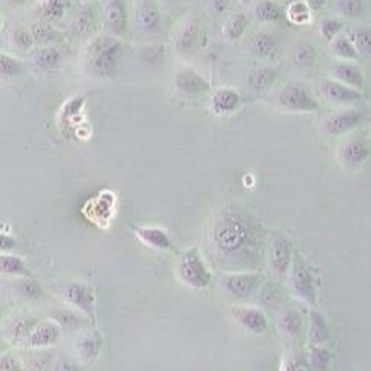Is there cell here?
Returning a JSON list of instances; mask_svg holds the SVG:
<instances>
[{
	"mask_svg": "<svg viewBox=\"0 0 371 371\" xmlns=\"http://www.w3.org/2000/svg\"><path fill=\"white\" fill-rule=\"evenodd\" d=\"M263 232L259 222L242 208L226 205L214 216L208 231L213 259L225 269L249 271L261 260Z\"/></svg>",
	"mask_w": 371,
	"mask_h": 371,
	"instance_id": "1",
	"label": "cell"
},
{
	"mask_svg": "<svg viewBox=\"0 0 371 371\" xmlns=\"http://www.w3.org/2000/svg\"><path fill=\"white\" fill-rule=\"evenodd\" d=\"M122 57L124 43L121 39L109 34L95 35L86 49V71L97 78H113L119 72Z\"/></svg>",
	"mask_w": 371,
	"mask_h": 371,
	"instance_id": "2",
	"label": "cell"
},
{
	"mask_svg": "<svg viewBox=\"0 0 371 371\" xmlns=\"http://www.w3.org/2000/svg\"><path fill=\"white\" fill-rule=\"evenodd\" d=\"M177 277L188 288L205 289L211 283V272L196 247L180 254L177 261Z\"/></svg>",
	"mask_w": 371,
	"mask_h": 371,
	"instance_id": "3",
	"label": "cell"
},
{
	"mask_svg": "<svg viewBox=\"0 0 371 371\" xmlns=\"http://www.w3.org/2000/svg\"><path fill=\"white\" fill-rule=\"evenodd\" d=\"M133 22L139 34L146 37H159L164 30L160 8L153 0H138L133 6Z\"/></svg>",
	"mask_w": 371,
	"mask_h": 371,
	"instance_id": "4",
	"label": "cell"
},
{
	"mask_svg": "<svg viewBox=\"0 0 371 371\" xmlns=\"http://www.w3.org/2000/svg\"><path fill=\"white\" fill-rule=\"evenodd\" d=\"M289 283L293 295L298 300L312 304V306L317 302V289L312 272L300 254L293 255V261L289 269Z\"/></svg>",
	"mask_w": 371,
	"mask_h": 371,
	"instance_id": "5",
	"label": "cell"
},
{
	"mask_svg": "<svg viewBox=\"0 0 371 371\" xmlns=\"http://www.w3.org/2000/svg\"><path fill=\"white\" fill-rule=\"evenodd\" d=\"M260 275L255 272H231L223 275L218 286L230 298L243 301L252 297L260 288Z\"/></svg>",
	"mask_w": 371,
	"mask_h": 371,
	"instance_id": "6",
	"label": "cell"
},
{
	"mask_svg": "<svg viewBox=\"0 0 371 371\" xmlns=\"http://www.w3.org/2000/svg\"><path fill=\"white\" fill-rule=\"evenodd\" d=\"M201 34L202 28L199 17L194 13L187 14L182 20L177 23L175 31V49L180 54H192L194 49H197L199 42H201L202 37Z\"/></svg>",
	"mask_w": 371,
	"mask_h": 371,
	"instance_id": "7",
	"label": "cell"
},
{
	"mask_svg": "<svg viewBox=\"0 0 371 371\" xmlns=\"http://www.w3.org/2000/svg\"><path fill=\"white\" fill-rule=\"evenodd\" d=\"M102 25L106 34L122 39L129 33V13L126 0H107L102 8Z\"/></svg>",
	"mask_w": 371,
	"mask_h": 371,
	"instance_id": "8",
	"label": "cell"
},
{
	"mask_svg": "<svg viewBox=\"0 0 371 371\" xmlns=\"http://www.w3.org/2000/svg\"><path fill=\"white\" fill-rule=\"evenodd\" d=\"M278 104L281 107L292 112H318L319 104L301 86L289 84L278 93Z\"/></svg>",
	"mask_w": 371,
	"mask_h": 371,
	"instance_id": "9",
	"label": "cell"
},
{
	"mask_svg": "<svg viewBox=\"0 0 371 371\" xmlns=\"http://www.w3.org/2000/svg\"><path fill=\"white\" fill-rule=\"evenodd\" d=\"M98 28V11L92 4L83 5L69 22L68 33L75 39H93Z\"/></svg>",
	"mask_w": 371,
	"mask_h": 371,
	"instance_id": "10",
	"label": "cell"
},
{
	"mask_svg": "<svg viewBox=\"0 0 371 371\" xmlns=\"http://www.w3.org/2000/svg\"><path fill=\"white\" fill-rule=\"evenodd\" d=\"M293 246L288 237H275L269 246V264L275 277H286L293 261Z\"/></svg>",
	"mask_w": 371,
	"mask_h": 371,
	"instance_id": "11",
	"label": "cell"
},
{
	"mask_svg": "<svg viewBox=\"0 0 371 371\" xmlns=\"http://www.w3.org/2000/svg\"><path fill=\"white\" fill-rule=\"evenodd\" d=\"M175 86L188 98H201L209 92V83L193 68H179L175 73Z\"/></svg>",
	"mask_w": 371,
	"mask_h": 371,
	"instance_id": "12",
	"label": "cell"
},
{
	"mask_svg": "<svg viewBox=\"0 0 371 371\" xmlns=\"http://www.w3.org/2000/svg\"><path fill=\"white\" fill-rule=\"evenodd\" d=\"M319 92L327 101L336 104H353L363 100V93L358 89L341 83L335 78H324L319 81Z\"/></svg>",
	"mask_w": 371,
	"mask_h": 371,
	"instance_id": "13",
	"label": "cell"
},
{
	"mask_svg": "<svg viewBox=\"0 0 371 371\" xmlns=\"http://www.w3.org/2000/svg\"><path fill=\"white\" fill-rule=\"evenodd\" d=\"M371 156V147L364 139H348L338 150L339 163L347 168H356L367 163Z\"/></svg>",
	"mask_w": 371,
	"mask_h": 371,
	"instance_id": "14",
	"label": "cell"
},
{
	"mask_svg": "<svg viewBox=\"0 0 371 371\" xmlns=\"http://www.w3.org/2000/svg\"><path fill=\"white\" fill-rule=\"evenodd\" d=\"M63 298L66 302L72 304L73 307H77L80 312L86 315H92L95 307V293L93 290L86 286L83 283L72 281L68 283L63 289Z\"/></svg>",
	"mask_w": 371,
	"mask_h": 371,
	"instance_id": "15",
	"label": "cell"
},
{
	"mask_svg": "<svg viewBox=\"0 0 371 371\" xmlns=\"http://www.w3.org/2000/svg\"><path fill=\"white\" fill-rule=\"evenodd\" d=\"M231 315L237 324H240L245 330L254 333V335H261L268 330V318L260 309L255 307H234L231 310Z\"/></svg>",
	"mask_w": 371,
	"mask_h": 371,
	"instance_id": "16",
	"label": "cell"
},
{
	"mask_svg": "<svg viewBox=\"0 0 371 371\" xmlns=\"http://www.w3.org/2000/svg\"><path fill=\"white\" fill-rule=\"evenodd\" d=\"M363 121H364V113L359 110L339 112L326 119L324 130L329 133V135L339 136V135H344V133H348L350 130L356 129Z\"/></svg>",
	"mask_w": 371,
	"mask_h": 371,
	"instance_id": "17",
	"label": "cell"
},
{
	"mask_svg": "<svg viewBox=\"0 0 371 371\" xmlns=\"http://www.w3.org/2000/svg\"><path fill=\"white\" fill-rule=\"evenodd\" d=\"M60 338V327L55 322H40L30 333L22 346L28 348H47L54 346Z\"/></svg>",
	"mask_w": 371,
	"mask_h": 371,
	"instance_id": "18",
	"label": "cell"
},
{
	"mask_svg": "<svg viewBox=\"0 0 371 371\" xmlns=\"http://www.w3.org/2000/svg\"><path fill=\"white\" fill-rule=\"evenodd\" d=\"M240 102V93L230 88H220L211 95V109L216 115H230L239 109Z\"/></svg>",
	"mask_w": 371,
	"mask_h": 371,
	"instance_id": "19",
	"label": "cell"
},
{
	"mask_svg": "<svg viewBox=\"0 0 371 371\" xmlns=\"http://www.w3.org/2000/svg\"><path fill=\"white\" fill-rule=\"evenodd\" d=\"M31 61L35 69L42 72H52L60 68L63 57L61 52L54 46H39L33 49Z\"/></svg>",
	"mask_w": 371,
	"mask_h": 371,
	"instance_id": "20",
	"label": "cell"
},
{
	"mask_svg": "<svg viewBox=\"0 0 371 371\" xmlns=\"http://www.w3.org/2000/svg\"><path fill=\"white\" fill-rule=\"evenodd\" d=\"M331 75L333 78L344 83L350 88L360 90L365 86V77L363 71H360L358 66L351 64L348 61H338L333 64L331 68Z\"/></svg>",
	"mask_w": 371,
	"mask_h": 371,
	"instance_id": "21",
	"label": "cell"
},
{
	"mask_svg": "<svg viewBox=\"0 0 371 371\" xmlns=\"http://www.w3.org/2000/svg\"><path fill=\"white\" fill-rule=\"evenodd\" d=\"M136 235L139 237V240L142 243L150 246L151 249H156V251L173 249V243H171L168 234L164 230H160V228L142 226L139 230H136Z\"/></svg>",
	"mask_w": 371,
	"mask_h": 371,
	"instance_id": "22",
	"label": "cell"
},
{
	"mask_svg": "<svg viewBox=\"0 0 371 371\" xmlns=\"http://www.w3.org/2000/svg\"><path fill=\"white\" fill-rule=\"evenodd\" d=\"M68 9L69 0H42L37 8V14L42 22L54 25L68 14Z\"/></svg>",
	"mask_w": 371,
	"mask_h": 371,
	"instance_id": "23",
	"label": "cell"
},
{
	"mask_svg": "<svg viewBox=\"0 0 371 371\" xmlns=\"http://www.w3.org/2000/svg\"><path fill=\"white\" fill-rule=\"evenodd\" d=\"M278 78V72L271 66H263V68L255 69L247 77V86L254 92H266L269 90Z\"/></svg>",
	"mask_w": 371,
	"mask_h": 371,
	"instance_id": "24",
	"label": "cell"
},
{
	"mask_svg": "<svg viewBox=\"0 0 371 371\" xmlns=\"http://www.w3.org/2000/svg\"><path fill=\"white\" fill-rule=\"evenodd\" d=\"M246 49L254 57L266 59V57H269L275 51V40L268 33H257L247 39Z\"/></svg>",
	"mask_w": 371,
	"mask_h": 371,
	"instance_id": "25",
	"label": "cell"
},
{
	"mask_svg": "<svg viewBox=\"0 0 371 371\" xmlns=\"http://www.w3.org/2000/svg\"><path fill=\"white\" fill-rule=\"evenodd\" d=\"M309 339L313 346H322L330 341V330L324 317L319 312L312 310L309 315Z\"/></svg>",
	"mask_w": 371,
	"mask_h": 371,
	"instance_id": "26",
	"label": "cell"
},
{
	"mask_svg": "<svg viewBox=\"0 0 371 371\" xmlns=\"http://www.w3.org/2000/svg\"><path fill=\"white\" fill-rule=\"evenodd\" d=\"M292 61L300 71H310L317 63V51L310 43L301 42L295 45L292 51Z\"/></svg>",
	"mask_w": 371,
	"mask_h": 371,
	"instance_id": "27",
	"label": "cell"
},
{
	"mask_svg": "<svg viewBox=\"0 0 371 371\" xmlns=\"http://www.w3.org/2000/svg\"><path fill=\"white\" fill-rule=\"evenodd\" d=\"M277 327L284 336L297 338L302 329L301 317L295 310H283L277 317Z\"/></svg>",
	"mask_w": 371,
	"mask_h": 371,
	"instance_id": "28",
	"label": "cell"
},
{
	"mask_svg": "<svg viewBox=\"0 0 371 371\" xmlns=\"http://www.w3.org/2000/svg\"><path fill=\"white\" fill-rule=\"evenodd\" d=\"M8 39L9 43L20 51H33V47L35 45L31 28H26L22 25H16L9 28Z\"/></svg>",
	"mask_w": 371,
	"mask_h": 371,
	"instance_id": "29",
	"label": "cell"
},
{
	"mask_svg": "<svg viewBox=\"0 0 371 371\" xmlns=\"http://www.w3.org/2000/svg\"><path fill=\"white\" fill-rule=\"evenodd\" d=\"M254 16L261 23H277L283 18V9L271 0H261L254 6Z\"/></svg>",
	"mask_w": 371,
	"mask_h": 371,
	"instance_id": "30",
	"label": "cell"
},
{
	"mask_svg": "<svg viewBox=\"0 0 371 371\" xmlns=\"http://www.w3.org/2000/svg\"><path fill=\"white\" fill-rule=\"evenodd\" d=\"M247 28V17L243 13L232 14L228 17V20L223 25V35L228 42H237L242 39V35L246 33Z\"/></svg>",
	"mask_w": 371,
	"mask_h": 371,
	"instance_id": "31",
	"label": "cell"
},
{
	"mask_svg": "<svg viewBox=\"0 0 371 371\" xmlns=\"http://www.w3.org/2000/svg\"><path fill=\"white\" fill-rule=\"evenodd\" d=\"M330 47H331V52L342 61H353L359 57V52L355 47L353 42L350 40V37L346 35L339 34L335 40L330 42Z\"/></svg>",
	"mask_w": 371,
	"mask_h": 371,
	"instance_id": "32",
	"label": "cell"
},
{
	"mask_svg": "<svg viewBox=\"0 0 371 371\" xmlns=\"http://www.w3.org/2000/svg\"><path fill=\"white\" fill-rule=\"evenodd\" d=\"M350 40L353 42L359 55L371 59V28L356 26L350 31Z\"/></svg>",
	"mask_w": 371,
	"mask_h": 371,
	"instance_id": "33",
	"label": "cell"
},
{
	"mask_svg": "<svg viewBox=\"0 0 371 371\" xmlns=\"http://www.w3.org/2000/svg\"><path fill=\"white\" fill-rule=\"evenodd\" d=\"M39 324L34 318H30V317H22V318H17L14 319L11 324H9V338L17 341L18 344L22 346V342L30 336V333L33 331V329Z\"/></svg>",
	"mask_w": 371,
	"mask_h": 371,
	"instance_id": "34",
	"label": "cell"
},
{
	"mask_svg": "<svg viewBox=\"0 0 371 371\" xmlns=\"http://www.w3.org/2000/svg\"><path fill=\"white\" fill-rule=\"evenodd\" d=\"M0 271H2L4 275H9V277H20V275L30 277V272L26 269L25 261L20 259V257H16V255L4 254L0 257Z\"/></svg>",
	"mask_w": 371,
	"mask_h": 371,
	"instance_id": "35",
	"label": "cell"
},
{
	"mask_svg": "<svg viewBox=\"0 0 371 371\" xmlns=\"http://www.w3.org/2000/svg\"><path fill=\"white\" fill-rule=\"evenodd\" d=\"M75 348H77L78 355L83 359H90L97 355V351L100 348V339L97 335H95V333L86 331V333H83V335L78 336L77 344H75Z\"/></svg>",
	"mask_w": 371,
	"mask_h": 371,
	"instance_id": "36",
	"label": "cell"
},
{
	"mask_svg": "<svg viewBox=\"0 0 371 371\" xmlns=\"http://www.w3.org/2000/svg\"><path fill=\"white\" fill-rule=\"evenodd\" d=\"M31 31L34 35V42L39 46H51L52 42L59 39V34L54 30V26L45 22H37L31 26Z\"/></svg>",
	"mask_w": 371,
	"mask_h": 371,
	"instance_id": "37",
	"label": "cell"
},
{
	"mask_svg": "<svg viewBox=\"0 0 371 371\" xmlns=\"http://www.w3.org/2000/svg\"><path fill=\"white\" fill-rule=\"evenodd\" d=\"M25 61L18 60L17 57L9 54H0V73H2V77H18V75L25 72Z\"/></svg>",
	"mask_w": 371,
	"mask_h": 371,
	"instance_id": "38",
	"label": "cell"
},
{
	"mask_svg": "<svg viewBox=\"0 0 371 371\" xmlns=\"http://www.w3.org/2000/svg\"><path fill=\"white\" fill-rule=\"evenodd\" d=\"M310 11L312 9L306 2H292L288 6V18L292 23H297V25L309 23Z\"/></svg>",
	"mask_w": 371,
	"mask_h": 371,
	"instance_id": "39",
	"label": "cell"
},
{
	"mask_svg": "<svg viewBox=\"0 0 371 371\" xmlns=\"http://www.w3.org/2000/svg\"><path fill=\"white\" fill-rule=\"evenodd\" d=\"M336 11L346 18H356L364 11L363 0H336Z\"/></svg>",
	"mask_w": 371,
	"mask_h": 371,
	"instance_id": "40",
	"label": "cell"
},
{
	"mask_svg": "<svg viewBox=\"0 0 371 371\" xmlns=\"http://www.w3.org/2000/svg\"><path fill=\"white\" fill-rule=\"evenodd\" d=\"M342 30V22L338 20V18L333 17H326L322 18L319 23V33L322 35V39L327 42H333L339 35Z\"/></svg>",
	"mask_w": 371,
	"mask_h": 371,
	"instance_id": "41",
	"label": "cell"
},
{
	"mask_svg": "<svg viewBox=\"0 0 371 371\" xmlns=\"http://www.w3.org/2000/svg\"><path fill=\"white\" fill-rule=\"evenodd\" d=\"M330 353L321 346H313L310 351V365L317 371H326L330 364Z\"/></svg>",
	"mask_w": 371,
	"mask_h": 371,
	"instance_id": "42",
	"label": "cell"
},
{
	"mask_svg": "<svg viewBox=\"0 0 371 371\" xmlns=\"http://www.w3.org/2000/svg\"><path fill=\"white\" fill-rule=\"evenodd\" d=\"M18 293H22L25 298H30V300H39L43 295L39 284L31 278L22 280L20 283H18Z\"/></svg>",
	"mask_w": 371,
	"mask_h": 371,
	"instance_id": "43",
	"label": "cell"
},
{
	"mask_svg": "<svg viewBox=\"0 0 371 371\" xmlns=\"http://www.w3.org/2000/svg\"><path fill=\"white\" fill-rule=\"evenodd\" d=\"M0 370L2 371H23V365L13 355H4L2 360H0Z\"/></svg>",
	"mask_w": 371,
	"mask_h": 371,
	"instance_id": "44",
	"label": "cell"
},
{
	"mask_svg": "<svg viewBox=\"0 0 371 371\" xmlns=\"http://www.w3.org/2000/svg\"><path fill=\"white\" fill-rule=\"evenodd\" d=\"M230 9V0H208V11L213 16H223Z\"/></svg>",
	"mask_w": 371,
	"mask_h": 371,
	"instance_id": "45",
	"label": "cell"
},
{
	"mask_svg": "<svg viewBox=\"0 0 371 371\" xmlns=\"http://www.w3.org/2000/svg\"><path fill=\"white\" fill-rule=\"evenodd\" d=\"M306 4L309 5L312 11H319V9L324 6L326 0H306Z\"/></svg>",
	"mask_w": 371,
	"mask_h": 371,
	"instance_id": "46",
	"label": "cell"
},
{
	"mask_svg": "<svg viewBox=\"0 0 371 371\" xmlns=\"http://www.w3.org/2000/svg\"><path fill=\"white\" fill-rule=\"evenodd\" d=\"M57 371H80L77 368V365L72 364V363H68V360H64V363H61L59 365V368H57Z\"/></svg>",
	"mask_w": 371,
	"mask_h": 371,
	"instance_id": "47",
	"label": "cell"
},
{
	"mask_svg": "<svg viewBox=\"0 0 371 371\" xmlns=\"http://www.w3.org/2000/svg\"><path fill=\"white\" fill-rule=\"evenodd\" d=\"M30 0H4V4H6L8 6H13V8H18V6H23L26 5Z\"/></svg>",
	"mask_w": 371,
	"mask_h": 371,
	"instance_id": "48",
	"label": "cell"
},
{
	"mask_svg": "<svg viewBox=\"0 0 371 371\" xmlns=\"http://www.w3.org/2000/svg\"><path fill=\"white\" fill-rule=\"evenodd\" d=\"M295 371H312V367L304 363V360H297L295 363Z\"/></svg>",
	"mask_w": 371,
	"mask_h": 371,
	"instance_id": "49",
	"label": "cell"
},
{
	"mask_svg": "<svg viewBox=\"0 0 371 371\" xmlns=\"http://www.w3.org/2000/svg\"><path fill=\"white\" fill-rule=\"evenodd\" d=\"M281 371H295V363L293 360H286V363H284L283 365V370Z\"/></svg>",
	"mask_w": 371,
	"mask_h": 371,
	"instance_id": "50",
	"label": "cell"
},
{
	"mask_svg": "<svg viewBox=\"0 0 371 371\" xmlns=\"http://www.w3.org/2000/svg\"><path fill=\"white\" fill-rule=\"evenodd\" d=\"M239 2H240L242 5H252V4L255 2V0H239Z\"/></svg>",
	"mask_w": 371,
	"mask_h": 371,
	"instance_id": "51",
	"label": "cell"
},
{
	"mask_svg": "<svg viewBox=\"0 0 371 371\" xmlns=\"http://www.w3.org/2000/svg\"><path fill=\"white\" fill-rule=\"evenodd\" d=\"M165 2H167L168 5H176V4L179 2V0H165Z\"/></svg>",
	"mask_w": 371,
	"mask_h": 371,
	"instance_id": "52",
	"label": "cell"
}]
</instances>
